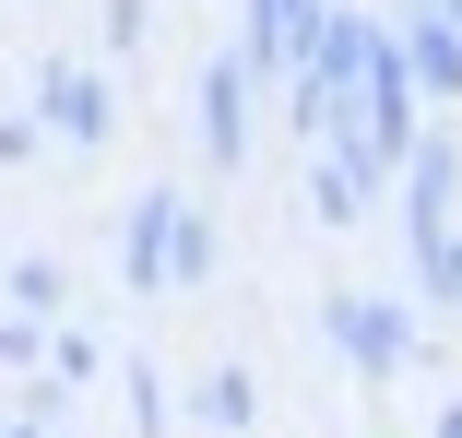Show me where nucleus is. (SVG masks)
Here are the masks:
<instances>
[{"label": "nucleus", "mask_w": 462, "mask_h": 438, "mask_svg": "<svg viewBox=\"0 0 462 438\" xmlns=\"http://www.w3.org/2000/svg\"><path fill=\"white\" fill-rule=\"evenodd\" d=\"M48 96H60V119H71V131H107V96H96V83H83V71H60Z\"/></svg>", "instance_id": "1"}]
</instances>
